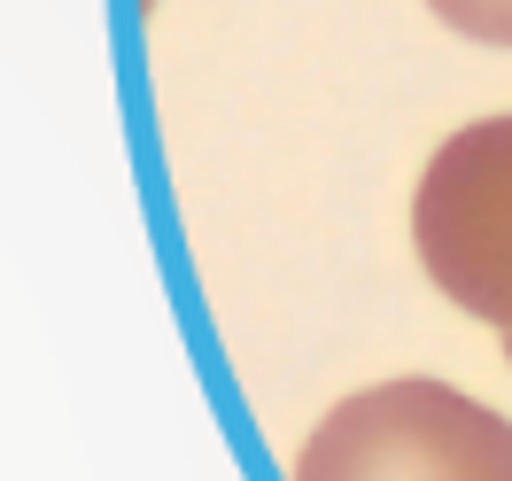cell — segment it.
I'll return each mask as SVG.
<instances>
[{
	"label": "cell",
	"instance_id": "obj_1",
	"mask_svg": "<svg viewBox=\"0 0 512 481\" xmlns=\"http://www.w3.org/2000/svg\"><path fill=\"white\" fill-rule=\"evenodd\" d=\"M288 481H512V419L450 381H373L303 435Z\"/></svg>",
	"mask_w": 512,
	"mask_h": 481
},
{
	"label": "cell",
	"instance_id": "obj_2",
	"mask_svg": "<svg viewBox=\"0 0 512 481\" xmlns=\"http://www.w3.org/2000/svg\"><path fill=\"white\" fill-rule=\"evenodd\" d=\"M412 249L443 303L512 334V117H474L427 156L412 187Z\"/></svg>",
	"mask_w": 512,
	"mask_h": 481
},
{
	"label": "cell",
	"instance_id": "obj_3",
	"mask_svg": "<svg viewBox=\"0 0 512 481\" xmlns=\"http://www.w3.org/2000/svg\"><path fill=\"white\" fill-rule=\"evenodd\" d=\"M427 8L443 32L474 39V47H512V0H427Z\"/></svg>",
	"mask_w": 512,
	"mask_h": 481
},
{
	"label": "cell",
	"instance_id": "obj_4",
	"mask_svg": "<svg viewBox=\"0 0 512 481\" xmlns=\"http://www.w3.org/2000/svg\"><path fill=\"white\" fill-rule=\"evenodd\" d=\"M505 357H512V334H505Z\"/></svg>",
	"mask_w": 512,
	"mask_h": 481
}]
</instances>
